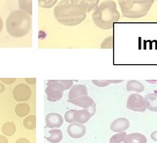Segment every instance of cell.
Returning <instances> with one entry per match:
<instances>
[{
  "label": "cell",
  "mask_w": 157,
  "mask_h": 143,
  "mask_svg": "<svg viewBox=\"0 0 157 143\" xmlns=\"http://www.w3.org/2000/svg\"><path fill=\"white\" fill-rule=\"evenodd\" d=\"M87 8L78 0H62L54 9V16L59 24L66 26L80 24L86 19Z\"/></svg>",
  "instance_id": "cell-1"
},
{
  "label": "cell",
  "mask_w": 157,
  "mask_h": 143,
  "mask_svg": "<svg viewBox=\"0 0 157 143\" xmlns=\"http://www.w3.org/2000/svg\"><path fill=\"white\" fill-rule=\"evenodd\" d=\"M120 19V14L117 11L116 3L112 0L101 2L96 8L92 15L94 24L101 29H110L113 24Z\"/></svg>",
  "instance_id": "cell-2"
},
{
  "label": "cell",
  "mask_w": 157,
  "mask_h": 143,
  "mask_svg": "<svg viewBox=\"0 0 157 143\" xmlns=\"http://www.w3.org/2000/svg\"><path fill=\"white\" fill-rule=\"evenodd\" d=\"M31 29V18L24 11H13L6 20V30L16 38L24 37Z\"/></svg>",
  "instance_id": "cell-3"
},
{
  "label": "cell",
  "mask_w": 157,
  "mask_h": 143,
  "mask_svg": "<svg viewBox=\"0 0 157 143\" xmlns=\"http://www.w3.org/2000/svg\"><path fill=\"white\" fill-rule=\"evenodd\" d=\"M154 0H118L125 18L140 19L144 17L152 6Z\"/></svg>",
  "instance_id": "cell-4"
},
{
  "label": "cell",
  "mask_w": 157,
  "mask_h": 143,
  "mask_svg": "<svg viewBox=\"0 0 157 143\" xmlns=\"http://www.w3.org/2000/svg\"><path fill=\"white\" fill-rule=\"evenodd\" d=\"M72 80H49L47 82L45 92L49 101L56 102L62 100L63 92L72 87Z\"/></svg>",
  "instance_id": "cell-5"
},
{
  "label": "cell",
  "mask_w": 157,
  "mask_h": 143,
  "mask_svg": "<svg viewBox=\"0 0 157 143\" xmlns=\"http://www.w3.org/2000/svg\"><path fill=\"white\" fill-rule=\"evenodd\" d=\"M127 108L135 112H145L147 104H145L144 97L140 93H132L128 97Z\"/></svg>",
  "instance_id": "cell-6"
},
{
  "label": "cell",
  "mask_w": 157,
  "mask_h": 143,
  "mask_svg": "<svg viewBox=\"0 0 157 143\" xmlns=\"http://www.w3.org/2000/svg\"><path fill=\"white\" fill-rule=\"evenodd\" d=\"M31 96L30 88L25 84H19L13 90V97L19 102H25L29 100Z\"/></svg>",
  "instance_id": "cell-7"
},
{
  "label": "cell",
  "mask_w": 157,
  "mask_h": 143,
  "mask_svg": "<svg viewBox=\"0 0 157 143\" xmlns=\"http://www.w3.org/2000/svg\"><path fill=\"white\" fill-rule=\"evenodd\" d=\"M67 134L70 137L75 139H78L83 137L86 134V126L82 124H78V123H71L69 124L67 126Z\"/></svg>",
  "instance_id": "cell-8"
},
{
  "label": "cell",
  "mask_w": 157,
  "mask_h": 143,
  "mask_svg": "<svg viewBox=\"0 0 157 143\" xmlns=\"http://www.w3.org/2000/svg\"><path fill=\"white\" fill-rule=\"evenodd\" d=\"M63 124V116L59 113H49L45 117V125L49 129H59Z\"/></svg>",
  "instance_id": "cell-9"
},
{
  "label": "cell",
  "mask_w": 157,
  "mask_h": 143,
  "mask_svg": "<svg viewBox=\"0 0 157 143\" xmlns=\"http://www.w3.org/2000/svg\"><path fill=\"white\" fill-rule=\"evenodd\" d=\"M130 128L129 120L126 118H118L115 119L110 124V130L114 133H122V131H126Z\"/></svg>",
  "instance_id": "cell-10"
},
{
  "label": "cell",
  "mask_w": 157,
  "mask_h": 143,
  "mask_svg": "<svg viewBox=\"0 0 157 143\" xmlns=\"http://www.w3.org/2000/svg\"><path fill=\"white\" fill-rule=\"evenodd\" d=\"M67 101L69 103H72L74 105L82 107L83 109H87L89 107H91L93 104H95V101L92 97H90L89 96H83L77 98H74V100H67Z\"/></svg>",
  "instance_id": "cell-11"
},
{
  "label": "cell",
  "mask_w": 157,
  "mask_h": 143,
  "mask_svg": "<svg viewBox=\"0 0 157 143\" xmlns=\"http://www.w3.org/2000/svg\"><path fill=\"white\" fill-rule=\"evenodd\" d=\"M83 96H88V90L84 85H72L68 92V100H74Z\"/></svg>",
  "instance_id": "cell-12"
},
{
  "label": "cell",
  "mask_w": 157,
  "mask_h": 143,
  "mask_svg": "<svg viewBox=\"0 0 157 143\" xmlns=\"http://www.w3.org/2000/svg\"><path fill=\"white\" fill-rule=\"evenodd\" d=\"M147 136L140 133H132L126 134L123 143H147Z\"/></svg>",
  "instance_id": "cell-13"
},
{
  "label": "cell",
  "mask_w": 157,
  "mask_h": 143,
  "mask_svg": "<svg viewBox=\"0 0 157 143\" xmlns=\"http://www.w3.org/2000/svg\"><path fill=\"white\" fill-rule=\"evenodd\" d=\"M91 117H92L91 114L87 111V109H81V110H75L73 120L75 123L84 125L87 122H89Z\"/></svg>",
  "instance_id": "cell-14"
},
{
  "label": "cell",
  "mask_w": 157,
  "mask_h": 143,
  "mask_svg": "<svg viewBox=\"0 0 157 143\" xmlns=\"http://www.w3.org/2000/svg\"><path fill=\"white\" fill-rule=\"evenodd\" d=\"M147 109L151 112H157V92H150L144 96Z\"/></svg>",
  "instance_id": "cell-15"
},
{
  "label": "cell",
  "mask_w": 157,
  "mask_h": 143,
  "mask_svg": "<svg viewBox=\"0 0 157 143\" xmlns=\"http://www.w3.org/2000/svg\"><path fill=\"white\" fill-rule=\"evenodd\" d=\"M126 90L128 92H136L137 93H140L144 91V86L140 81L130 80L126 85Z\"/></svg>",
  "instance_id": "cell-16"
},
{
  "label": "cell",
  "mask_w": 157,
  "mask_h": 143,
  "mask_svg": "<svg viewBox=\"0 0 157 143\" xmlns=\"http://www.w3.org/2000/svg\"><path fill=\"white\" fill-rule=\"evenodd\" d=\"M45 138L51 143H59L63 139V133L59 129H53L49 131V136H46Z\"/></svg>",
  "instance_id": "cell-17"
},
{
  "label": "cell",
  "mask_w": 157,
  "mask_h": 143,
  "mask_svg": "<svg viewBox=\"0 0 157 143\" xmlns=\"http://www.w3.org/2000/svg\"><path fill=\"white\" fill-rule=\"evenodd\" d=\"M29 111H30V107L28 103H19L15 107L16 115L21 117V118H24V117L28 116V115L29 114Z\"/></svg>",
  "instance_id": "cell-18"
},
{
  "label": "cell",
  "mask_w": 157,
  "mask_h": 143,
  "mask_svg": "<svg viewBox=\"0 0 157 143\" xmlns=\"http://www.w3.org/2000/svg\"><path fill=\"white\" fill-rule=\"evenodd\" d=\"M1 130L5 136H12L16 133V126L12 122H7L2 126Z\"/></svg>",
  "instance_id": "cell-19"
},
{
  "label": "cell",
  "mask_w": 157,
  "mask_h": 143,
  "mask_svg": "<svg viewBox=\"0 0 157 143\" xmlns=\"http://www.w3.org/2000/svg\"><path fill=\"white\" fill-rule=\"evenodd\" d=\"M19 7L29 16L32 14V0H19Z\"/></svg>",
  "instance_id": "cell-20"
},
{
  "label": "cell",
  "mask_w": 157,
  "mask_h": 143,
  "mask_svg": "<svg viewBox=\"0 0 157 143\" xmlns=\"http://www.w3.org/2000/svg\"><path fill=\"white\" fill-rule=\"evenodd\" d=\"M23 125L26 130H34L36 128V117L35 115H29L24 119Z\"/></svg>",
  "instance_id": "cell-21"
},
{
  "label": "cell",
  "mask_w": 157,
  "mask_h": 143,
  "mask_svg": "<svg viewBox=\"0 0 157 143\" xmlns=\"http://www.w3.org/2000/svg\"><path fill=\"white\" fill-rule=\"evenodd\" d=\"M78 1L80 3H82L83 5H85L86 8H87V13H89L92 10H94L98 7L100 0H78Z\"/></svg>",
  "instance_id": "cell-22"
},
{
  "label": "cell",
  "mask_w": 157,
  "mask_h": 143,
  "mask_svg": "<svg viewBox=\"0 0 157 143\" xmlns=\"http://www.w3.org/2000/svg\"><path fill=\"white\" fill-rule=\"evenodd\" d=\"M93 84L98 86L100 88L106 87L110 84H115V83H122L123 80H92Z\"/></svg>",
  "instance_id": "cell-23"
},
{
  "label": "cell",
  "mask_w": 157,
  "mask_h": 143,
  "mask_svg": "<svg viewBox=\"0 0 157 143\" xmlns=\"http://www.w3.org/2000/svg\"><path fill=\"white\" fill-rule=\"evenodd\" d=\"M125 131H122V133H116V134L112 135L109 139V143H122L124 138L126 136Z\"/></svg>",
  "instance_id": "cell-24"
},
{
  "label": "cell",
  "mask_w": 157,
  "mask_h": 143,
  "mask_svg": "<svg viewBox=\"0 0 157 143\" xmlns=\"http://www.w3.org/2000/svg\"><path fill=\"white\" fill-rule=\"evenodd\" d=\"M58 2V0H38V5L41 8L49 9L55 6V4Z\"/></svg>",
  "instance_id": "cell-25"
},
{
  "label": "cell",
  "mask_w": 157,
  "mask_h": 143,
  "mask_svg": "<svg viewBox=\"0 0 157 143\" xmlns=\"http://www.w3.org/2000/svg\"><path fill=\"white\" fill-rule=\"evenodd\" d=\"M112 47H113V36L105 38L101 45V49H112Z\"/></svg>",
  "instance_id": "cell-26"
},
{
  "label": "cell",
  "mask_w": 157,
  "mask_h": 143,
  "mask_svg": "<svg viewBox=\"0 0 157 143\" xmlns=\"http://www.w3.org/2000/svg\"><path fill=\"white\" fill-rule=\"evenodd\" d=\"M74 113H75V110L74 109H70V110H67L64 114V121L67 122L68 124H71L74 122L73 120V116H74Z\"/></svg>",
  "instance_id": "cell-27"
},
{
  "label": "cell",
  "mask_w": 157,
  "mask_h": 143,
  "mask_svg": "<svg viewBox=\"0 0 157 143\" xmlns=\"http://www.w3.org/2000/svg\"><path fill=\"white\" fill-rule=\"evenodd\" d=\"M16 81L15 78H0V82L5 84H13Z\"/></svg>",
  "instance_id": "cell-28"
},
{
  "label": "cell",
  "mask_w": 157,
  "mask_h": 143,
  "mask_svg": "<svg viewBox=\"0 0 157 143\" xmlns=\"http://www.w3.org/2000/svg\"><path fill=\"white\" fill-rule=\"evenodd\" d=\"M96 110H97V107H96V103L95 104H93L91 107H89V108H87V111L91 114V116L93 117L94 115L96 114Z\"/></svg>",
  "instance_id": "cell-29"
},
{
  "label": "cell",
  "mask_w": 157,
  "mask_h": 143,
  "mask_svg": "<svg viewBox=\"0 0 157 143\" xmlns=\"http://www.w3.org/2000/svg\"><path fill=\"white\" fill-rule=\"evenodd\" d=\"M16 143H30L29 140L28 138H25V137H21V138H19L17 141H16Z\"/></svg>",
  "instance_id": "cell-30"
},
{
  "label": "cell",
  "mask_w": 157,
  "mask_h": 143,
  "mask_svg": "<svg viewBox=\"0 0 157 143\" xmlns=\"http://www.w3.org/2000/svg\"><path fill=\"white\" fill-rule=\"evenodd\" d=\"M25 81H26V83L32 84V85L36 83V79L35 78H25Z\"/></svg>",
  "instance_id": "cell-31"
},
{
  "label": "cell",
  "mask_w": 157,
  "mask_h": 143,
  "mask_svg": "<svg viewBox=\"0 0 157 143\" xmlns=\"http://www.w3.org/2000/svg\"><path fill=\"white\" fill-rule=\"evenodd\" d=\"M8 138L5 135H0V143H8Z\"/></svg>",
  "instance_id": "cell-32"
},
{
  "label": "cell",
  "mask_w": 157,
  "mask_h": 143,
  "mask_svg": "<svg viewBox=\"0 0 157 143\" xmlns=\"http://www.w3.org/2000/svg\"><path fill=\"white\" fill-rule=\"evenodd\" d=\"M150 137H151V139H152V140L157 142V130L153 131V133L150 134Z\"/></svg>",
  "instance_id": "cell-33"
},
{
  "label": "cell",
  "mask_w": 157,
  "mask_h": 143,
  "mask_svg": "<svg viewBox=\"0 0 157 143\" xmlns=\"http://www.w3.org/2000/svg\"><path fill=\"white\" fill-rule=\"evenodd\" d=\"M4 90H5V87H4V85L0 82V93L1 92H4Z\"/></svg>",
  "instance_id": "cell-34"
},
{
  "label": "cell",
  "mask_w": 157,
  "mask_h": 143,
  "mask_svg": "<svg viewBox=\"0 0 157 143\" xmlns=\"http://www.w3.org/2000/svg\"><path fill=\"white\" fill-rule=\"evenodd\" d=\"M2 28H3V21H2L1 17H0V32L2 31Z\"/></svg>",
  "instance_id": "cell-35"
},
{
  "label": "cell",
  "mask_w": 157,
  "mask_h": 143,
  "mask_svg": "<svg viewBox=\"0 0 157 143\" xmlns=\"http://www.w3.org/2000/svg\"><path fill=\"white\" fill-rule=\"evenodd\" d=\"M156 1H157V0H156Z\"/></svg>",
  "instance_id": "cell-36"
}]
</instances>
